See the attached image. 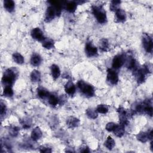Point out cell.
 I'll return each mask as SVG.
<instances>
[{
    "instance_id": "7c38bea8",
    "label": "cell",
    "mask_w": 153,
    "mask_h": 153,
    "mask_svg": "<svg viewBox=\"0 0 153 153\" xmlns=\"http://www.w3.org/2000/svg\"><path fill=\"white\" fill-rule=\"evenodd\" d=\"M65 91L70 96H73L76 91L75 84L71 81L67 82V83L65 85Z\"/></svg>"
},
{
    "instance_id": "1f68e13d",
    "label": "cell",
    "mask_w": 153,
    "mask_h": 153,
    "mask_svg": "<svg viewBox=\"0 0 153 153\" xmlns=\"http://www.w3.org/2000/svg\"><path fill=\"white\" fill-rule=\"evenodd\" d=\"M121 3V1H112L111 2L109 8L111 11H116L118 9H119V5Z\"/></svg>"
},
{
    "instance_id": "7402d4cb",
    "label": "cell",
    "mask_w": 153,
    "mask_h": 153,
    "mask_svg": "<svg viewBox=\"0 0 153 153\" xmlns=\"http://www.w3.org/2000/svg\"><path fill=\"white\" fill-rule=\"evenodd\" d=\"M37 93H38V96L41 99L48 98V97L49 96V95L50 94L46 88H43V87H39L38 89Z\"/></svg>"
},
{
    "instance_id": "d6a6232c",
    "label": "cell",
    "mask_w": 153,
    "mask_h": 153,
    "mask_svg": "<svg viewBox=\"0 0 153 153\" xmlns=\"http://www.w3.org/2000/svg\"><path fill=\"white\" fill-rule=\"evenodd\" d=\"M21 124L25 128H29L31 126V120L28 118H25L21 120Z\"/></svg>"
},
{
    "instance_id": "ba28073f",
    "label": "cell",
    "mask_w": 153,
    "mask_h": 153,
    "mask_svg": "<svg viewBox=\"0 0 153 153\" xmlns=\"http://www.w3.org/2000/svg\"><path fill=\"white\" fill-rule=\"evenodd\" d=\"M31 35L34 39L38 41H42L45 39L43 32L39 27L33 28L31 31Z\"/></svg>"
},
{
    "instance_id": "484cf974",
    "label": "cell",
    "mask_w": 153,
    "mask_h": 153,
    "mask_svg": "<svg viewBox=\"0 0 153 153\" xmlns=\"http://www.w3.org/2000/svg\"><path fill=\"white\" fill-rule=\"evenodd\" d=\"M42 45L44 48L47 49H50L52 48L54 46V41L50 38H45L42 41Z\"/></svg>"
},
{
    "instance_id": "9c48e42d",
    "label": "cell",
    "mask_w": 153,
    "mask_h": 153,
    "mask_svg": "<svg viewBox=\"0 0 153 153\" xmlns=\"http://www.w3.org/2000/svg\"><path fill=\"white\" fill-rule=\"evenodd\" d=\"M119 118L120 120V124L125 125L127 122L128 117H129V113L127 111L123 108H120L118 109Z\"/></svg>"
},
{
    "instance_id": "cb8c5ba5",
    "label": "cell",
    "mask_w": 153,
    "mask_h": 153,
    "mask_svg": "<svg viewBox=\"0 0 153 153\" xmlns=\"http://www.w3.org/2000/svg\"><path fill=\"white\" fill-rule=\"evenodd\" d=\"M30 80L32 81V82H38L40 81V79H41V74L40 72L35 69L33 71H32L30 75Z\"/></svg>"
},
{
    "instance_id": "8992f818",
    "label": "cell",
    "mask_w": 153,
    "mask_h": 153,
    "mask_svg": "<svg viewBox=\"0 0 153 153\" xmlns=\"http://www.w3.org/2000/svg\"><path fill=\"white\" fill-rule=\"evenodd\" d=\"M125 62V57L122 54H118L115 56L112 60V66L114 69H117L120 68Z\"/></svg>"
},
{
    "instance_id": "4fadbf2b",
    "label": "cell",
    "mask_w": 153,
    "mask_h": 153,
    "mask_svg": "<svg viewBox=\"0 0 153 153\" xmlns=\"http://www.w3.org/2000/svg\"><path fill=\"white\" fill-rule=\"evenodd\" d=\"M115 17L118 22H123L126 20V13L123 10L119 8L115 11Z\"/></svg>"
},
{
    "instance_id": "d6986e66",
    "label": "cell",
    "mask_w": 153,
    "mask_h": 153,
    "mask_svg": "<svg viewBox=\"0 0 153 153\" xmlns=\"http://www.w3.org/2000/svg\"><path fill=\"white\" fill-rule=\"evenodd\" d=\"M124 127H125V125H124V124H118L117 127L113 131L115 135L117 136V137L123 136L124 134V132H125Z\"/></svg>"
},
{
    "instance_id": "83f0119b",
    "label": "cell",
    "mask_w": 153,
    "mask_h": 153,
    "mask_svg": "<svg viewBox=\"0 0 153 153\" xmlns=\"http://www.w3.org/2000/svg\"><path fill=\"white\" fill-rule=\"evenodd\" d=\"M13 60L17 64L21 65L24 63V57L19 53H14L13 54Z\"/></svg>"
},
{
    "instance_id": "836d02e7",
    "label": "cell",
    "mask_w": 153,
    "mask_h": 153,
    "mask_svg": "<svg viewBox=\"0 0 153 153\" xmlns=\"http://www.w3.org/2000/svg\"><path fill=\"white\" fill-rule=\"evenodd\" d=\"M117 125H118L117 124L113 122L108 123L106 126V129L108 131H113L115 130V128L117 127Z\"/></svg>"
},
{
    "instance_id": "f1b7e54d",
    "label": "cell",
    "mask_w": 153,
    "mask_h": 153,
    "mask_svg": "<svg viewBox=\"0 0 153 153\" xmlns=\"http://www.w3.org/2000/svg\"><path fill=\"white\" fill-rule=\"evenodd\" d=\"M86 115L90 118L95 119L97 117V112L95 109L88 108L86 110Z\"/></svg>"
},
{
    "instance_id": "f546056e",
    "label": "cell",
    "mask_w": 153,
    "mask_h": 153,
    "mask_svg": "<svg viewBox=\"0 0 153 153\" xmlns=\"http://www.w3.org/2000/svg\"><path fill=\"white\" fill-rule=\"evenodd\" d=\"M13 90L10 86H7V87H4V89L2 93V94L5 97H11L13 95Z\"/></svg>"
},
{
    "instance_id": "e575fe53",
    "label": "cell",
    "mask_w": 153,
    "mask_h": 153,
    "mask_svg": "<svg viewBox=\"0 0 153 153\" xmlns=\"http://www.w3.org/2000/svg\"><path fill=\"white\" fill-rule=\"evenodd\" d=\"M19 128L17 126H12L10 128V134L13 136H16L17 135L18 132H19Z\"/></svg>"
},
{
    "instance_id": "ffe728a7",
    "label": "cell",
    "mask_w": 153,
    "mask_h": 153,
    "mask_svg": "<svg viewBox=\"0 0 153 153\" xmlns=\"http://www.w3.org/2000/svg\"><path fill=\"white\" fill-rule=\"evenodd\" d=\"M41 56L38 54H33L30 59V63L33 66H39L41 63Z\"/></svg>"
},
{
    "instance_id": "8d00e7d4",
    "label": "cell",
    "mask_w": 153,
    "mask_h": 153,
    "mask_svg": "<svg viewBox=\"0 0 153 153\" xmlns=\"http://www.w3.org/2000/svg\"><path fill=\"white\" fill-rule=\"evenodd\" d=\"M0 113H1V115L2 116L4 114H5L6 112V110H7V108H6V105H5V103L1 101V109H0Z\"/></svg>"
},
{
    "instance_id": "6da1fadb",
    "label": "cell",
    "mask_w": 153,
    "mask_h": 153,
    "mask_svg": "<svg viewBox=\"0 0 153 153\" xmlns=\"http://www.w3.org/2000/svg\"><path fill=\"white\" fill-rule=\"evenodd\" d=\"M17 76V71L14 68L7 69L2 78V84L4 87H11Z\"/></svg>"
},
{
    "instance_id": "7a4b0ae2",
    "label": "cell",
    "mask_w": 153,
    "mask_h": 153,
    "mask_svg": "<svg viewBox=\"0 0 153 153\" xmlns=\"http://www.w3.org/2000/svg\"><path fill=\"white\" fill-rule=\"evenodd\" d=\"M92 12L97 22L100 23H105L106 22V11L101 6L94 5L92 7Z\"/></svg>"
},
{
    "instance_id": "9a60e30c",
    "label": "cell",
    "mask_w": 153,
    "mask_h": 153,
    "mask_svg": "<svg viewBox=\"0 0 153 153\" xmlns=\"http://www.w3.org/2000/svg\"><path fill=\"white\" fill-rule=\"evenodd\" d=\"M49 2L50 3V5L55 10L56 16H60L62 12V7L61 2L57 1H49Z\"/></svg>"
},
{
    "instance_id": "52a82bcc",
    "label": "cell",
    "mask_w": 153,
    "mask_h": 153,
    "mask_svg": "<svg viewBox=\"0 0 153 153\" xmlns=\"http://www.w3.org/2000/svg\"><path fill=\"white\" fill-rule=\"evenodd\" d=\"M85 52L86 55L89 57H94L95 56L97 53V48L94 46L91 42H88L85 44Z\"/></svg>"
},
{
    "instance_id": "e0dca14e",
    "label": "cell",
    "mask_w": 153,
    "mask_h": 153,
    "mask_svg": "<svg viewBox=\"0 0 153 153\" xmlns=\"http://www.w3.org/2000/svg\"><path fill=\"white\" fill-rule=\"evenodd\" d=\"M76 2L75 1H66L65 2V6L66 10L70 12L74 13L76 8Z\"/></svg>"
},
{
    "instance_id": "4316f807",
    "label": "cell",
    "mask_w": 153,
    "mask_h": 153,
    "mask_svg": "<svg viewBox=\"0 0 153 153\" xmlns=\"http://www.w3.org/2000/svg\"><path fill=\"white\" fill-rule=\"evenodd\" d=\"M115 144V142L114 139L112 138L111 136H108L106 140H105L104 145L107 149L111 150L114 147Z\"/></svg>"
},
{
    "instance_id": "4dcf8cb0",
    "label": "cell",
    "mask_w": 153,
    "mask_h": 153,
    "mask_svg": "<svg viewBox=\"0 0 153 153\" xmlns=\"http://www.w3.org/2000/svg\"><path fill=\"white\" fill-rule=\"evenodd\" d=\"M108 107L106 105L103 104H100L97 105L96 110L97 112L100 114H106L108 111Z\"/></svg>"
},
{
    "instance_id": "5b68a950",
    "label": "cell",
    "mask_w": 153,
    "mask_h": 153,
    "mask_svg": "<svg viewBox=\"0 0 153 153\" xmlns=\"http://www.w3.org/2000/svg\"><path fill=\"white\" fill-rule=\"evenodd\" d=\"M107 81L112 85L116 84L118 81V74L114 69H109L107 71Z\"/></svg>"
},
{
    "instance_id": "603a6c76",
    "label": "cell",
    "mask_w": 153,
    "mask_h": 153,
    "mask_svg": "<svg viewBox=\"0 0 153 153\" xmlns=\"http://www.w3.org/2000/svg\"><path fill=\"white\" fill-rule=\"evenodd\" d=\"M99 48L103 51H107L109 49V42L105 38H102L99 41Z\"/></svg>"
},
{
    "instance_id": "277c9868",
    "label": "cell",
    "mask_w": 153,
    "mask_h": 153,
    "mask_svg": "<svg viewBox=\"0 0 153 153\" xmlns=\"http://www.w3.org/2000/svg\"><path fill=\"white\" fill-rule=\"evenodd\" d=\"M142 44L145 51L147 53H151L153 48V42L152 38L149 35L146 33H144L142 35Z\"/></svg>"
},
{
    "instance_id": "d4e9b609",
    "label": "cell",
    "mask_w": 153,
    "mask_h": 153,
    "mask_svg": "<svg viewBox=\"0 0 153 153\" xmlns=\"http://www.w3.org/2000/svg\"><path fill=\"white\" fill-rule=\"evenodd\" d=\"M48 101L51 106H56L59 103V99L56 95L50 94L49 96L48 97Z\"/></svg>"
},
{
    "instance_id": "ac0fdd59",
    "label": "cell",
    "mask_w": 153,
    "mask_h": 153,
    "mask_svg": "<svg viewBox=\"0 0 153 153\" xmlns=\"http://www.w3.org/2000/svg\"><path fill=\"white\" fill-rule=\"evenodd\" d=\"M4 7L7 11L11 13L14 10L15 4L12 0H5L4 1Z\"/></svg>"
},
{
    "instance_id": "f35d334b",
    "label": "cell",
    "mask_w": 153,
    "mask_h": 153,
    "mask_svg": "<svg viewBox=\"0 0 153 153\" xmlns=\"http://www.w3.org/2000/svg\"><path fill=\"white\" fill-rule=\"evenodd\" d=\"M151 149L152 151H153V144H152V141L151 142Z\"/></svg>"
},
{
    "instance_id": "5bb4252c",
    "label": "cell",
    "mask_w": 153,
    "mask_h": 153,
    "mask_svg": "<svg viewBox=\"0 0 153 153\" xmlns=\"http://www.w3.org/2000/svg\"><path fill=\"white\" fill-rule=\"evenodd\" d=\"M42 133L41 129L38 127H36L34 128L31 132V139L33 141H36L42 137Z\"/></svg>"
},
{
    "instance_id": "2e32d148",
    "label": "cell",
    "mask_w": 153,
    "mask_h": 153,
    "mask_svg": "<svg viewBox=\"0 0 153 153\" xmlns=\"http://www.w3.org/2000/svg\"><path fill=\"white\" fill-rule=\"evenodd\" d=\"M136 138L138 140H139L142 143L146 142L149 139H150L148 132H145V131H140V133H139L136 135Z\"/></svg>"
},
{
    "instance_id": "3957f363",
    "label": "cell",
    "mask_w": 153,
    "mask_h": 153,
    "mask_svg": "<svg viewBox=\"0 0 153 153\" xmlns=\"http://www.w3.org/2000/svg\"><path fill=\"white\" fill-rule=\"evenodd\" d=\"M78 87L80 91L87 97H92L94 94V90L92 85L85 82L82 80H80L77 83Z\"/></svg>"
},
{
    "instance_id": "74e56055",
    "label": "cell",
    "mask_w": 153,
    "mask_h": 153,
    "mask_svg": "<svg viewBox=\"0 0 153 153\" xmlns=\"http://www.w3.org/2000/svg\"><path fill=\"white\" fill-rule=\"evenodd\" d=\"M80 152H89L90 150H89V148L87 146L83 145L80 148Z\"/></svg>"
},
{
    "instance_id": "d590c367",
    "label": "cell",
    "mask_w": 153,
    "mask_h": 153,
    "mask_svg": "<svg viewBox=\"0 0 153 153\" xmlns=\"http://www.w3.org/2000/svg\"><path fill=\"white\" fill-rule=\"evenodd\" d=\"M39 150L41 152H45V153H49V152H51V149L48 147V146H41L39 148Z\"/></svg>"
},
{
    "instance_id": "44dd1931",
    "label": "cell",
    "mask_w": 153,
    "mask_h": 153,
    "mask_svg": "<svg viewBox=\"0 0 153 153\" xmlns=\"http://www.w3.org/2000/svg\"><path fill=\"white\" fill-rule=\"evenodd\" d=\"M51 73L53 78H58L60 75V70L59 66L55 64L52 65L51 66Z\"/></svg>"
},
{
    "instance_id": "30bf717a",
    "label": "cell",
    "mask_w": 153,
    "mask_h": 153,
    "mask_svg": "<svg viewBox=\"0 0 153 153\" xmlns=\"http://www.w3.org/2000/svg\"><path fill=\"white\" fill-rule=\"evenodd\" d=\"M56 16V13L54 8L51 5L48 7L45 11V22H49L51 21L53 19H54Z\"/></svg>"
},
{
    "instance_id": "8fae6325",
    "label": "cell",
    "mask_w": 153,
    "mask_h": 153,
    "mask_svg": "<svg viewBox=\"0 0 153 153\" xmlns=\"http://www.w3.org/2000/svg\"><path fill=\"white\" fill-rule=\"evenodd\" d=\"M79 124V120L75 117L71 116L66 119V125L69 128H74L76 127Z\"/></svg>"
}]
</instances>
